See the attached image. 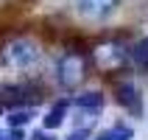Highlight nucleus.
I'll return each instance as SVG.
<instances>
[{
	"label": "nucleus",
	"instance_id": "nucleus-11",
	"mask_svg": "<svg viewBox=\"0 0 148 140\" xmlns=\"http://www.w3.org/2000/svg\"><path fill=\"white\" fill-rule=\"evenodd\" d=\"M6 140H28L25 126H8L6 129Z\"/></svg>",
	"mask_w": 148,
	"mask_h": 140
},
{
	"label": "nucleus",
	"instance_id": "nucleus-5",
	"mask_svg": "<svg viewBox=\"0 0 148 140\" xmlns=\"http://www.w3.org/2000/svg\"><path fill=\"white\" fill-rule=\"evenodd\" d=\"M75 6H78V14L87 20H106L120 6V0H75Z\"/></svg>",
	"mask_w": 148,
	"mask_h": 140
},
{
	"label": "nucleus",
	"instance_id": "nucleus-3",
	"mask_svg": "<svg viewBox=\"0 0 148 140\" xmlns=\"http://www.w3.org/2000/svg\"><path fill=\"white\" fill-rule=\"evenodd\" d=\"M92 62L103 73H120V70H126V67L132 65V53L123 45L109 42V45H101V48L92 50Z\"/></svg>",
	"mask_w": 148,
	"mask_h": 140
},
{
	"label": "nucleus",
	"instance_id": "nucleus-12",
	"mask_svg": "<svg viewBox=\"0 0 148 140\" xmlns=\"http://www.w3.org/2000/svg\"><path fill=\"white\" fill-rule=\"evenodd\" d=\"M28 140H53V134H50V129H45V126H42L39 132H34Z\"/></svg>",
	"mask_w": 148,
	"mask_h": 140
},
{
	"label": "nucleus",
	"instance_id": "nucleus-8",
	"mask_svg": "<svg viewBox=\"0 0 148 140\" xmlns=\"http://www.w3.org/2000/svg\"><path fill=\"white\" fill-rule=\"evenodd\" d=\"M129 53H132L134 70H137V73H143V76H148V37H143V39L137 42Z\"/></svg>",
	"mask_w": 148,
	"mask_h": 140
},
{
	"label": "nucleus",
	"instance_id": "nucleus-9",
	"mask_svg": "<svg viewBox=\"0 0 148 140\" xmlns=\"http://www.w3.org/2000/svg\"><path fill=\"white\" fill-rule=\"evenodd\" d=\"M132 137H134V132L126 123H115L109 129H103L101 134H95V140H132Z\"/></svg>",
	"mask_w": 148,
	"mask_h": 140
},
{
	"label": "nucleus",
	"instance_id": "nucleus-4",
	"mask_svg": "<svg viewBox=\"0 0 148 140\" xmlns=\"http://www.w3.org/2000/svg\"><path fill=\"white\" fill-rule=\"evenodd\" d=\"M115 98H117V104L129 112V115H134V118H140L143 115V92L134 87L132 81H120L115 87Z\"/></svg>",
	"mask_w": 148,
	"mask_h": 140
},
{
	"label": "nucleus",
	"instance_id": "nucleus-7",
	"mask_svg": "<svg viewBox=\"0 0 148 140\" xmlns=\"http://www.w3.org/2000/svg\"><path fill=\"white\" fill-rule=\"evenodd\" d=\"M73 107L81 109V112H98V115H101V109H103V92H98V90L81 92V95L73 98Z\"/></svg>",
	"mask_w": 148,
	"mask_h": 140
},
{
	"label": "nucleus",
	"instance_id": "nucleus-14",
	"mask_svg": "<svg viewBox=\"0 0 148 140\" xmlns=\"http://www.w3.org/2000/svg\"><path fill=\"white\" fill-rule=\"evenodd\" d=\"M140 3H143V6H148V0H140Z\"/></svg>",
	"mask_w": 148,
	"mask_h": 140
},
{
	"label": "nucleus",
	"instance_id": "nucleus-13",
	"mask_svg": "<svg viewBox=\"0 0 148 140\" xmlns=\"http://www.w3.org/2000/svg\"><path fill=\"white\" fill-rule=\"evenodd\" d=\"M0 140H6V132H0Z\"/></svg>",
	"mask_w": 148,
	"mask_h": 140
},
{
	"label": "nucleus",
	"instance_id": "nucleus-10",
	"mask_svg": "<svg viewBox=\"0 0 148 140\" xmlns=\"http://www.w3.org/2000/svg\"><path fill=\"white\" fill-rule=\"evenodd\" d=\"M34 115H36L34 107H17V109H11V115H8V126H25Z\"/></svg>",
	"mask_w": 148,
	"mask_h": 140
},
{
	"label": "nucleus",
	"instance_id": "nucleus-6",
	"mask_svg": "<svg viewBox=\"0 0 148 140\" xmlns=\"http://www.w3.org/2000/svg\"><path fill=\"white\" fill-rule=\"evenodd\" d=\"M70 107H73V98H59V101H53V107L45 112V118H42V126L45 129H59V126L64 123V118H67V112H70Z\"/></svg>",
	"mask_w": 148,
	"mask_h": 140
},
{
	"label": "nucleus",
	"instance_id": "nucleus-2",
	"mask_svg": "<svg viewBox=\"0 0 148 140\" xmlns=\"http://www.w3.org/2000/svg\"><path fill=\"white\" fill-rule=\"evenodd\" d=\"M42 56V50L39 45L34 39H14V42H8L6 50H3V65L8 67H14V70H31L36 62H39Z\"/></svg>",
	"mask_w": 148,
	"mask_h": 140
},
{
	"label": "nucleus",
	"instance_id": "nucleus-1",
	"mask_svg": "<svg viewBox=\"0 0 148 140\" xmlns=\"http://www.w3.org/2000/svg\"><path fill=\"white\" fill-rule=\"evenodd\" d=\"M56 79H59V87L64 92H75L87 81V56L75 53V50L64 53L56 65Z\"/></svg>",
	"mask_w": 148,
	"mask_h": 140
}]
</instances>
